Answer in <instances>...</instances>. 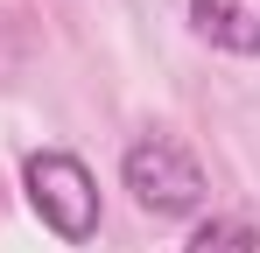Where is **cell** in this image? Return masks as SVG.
<instances>
[{
    "mask_svg": "<svg viewBox=\"0 0 260 253\" xmlns=\"http://www.w3.org/2000/svg\"><path fill=\"white\" fill-rule=\"evenodd\" d=\"M21 190H28V211L43 218L63 246H85L91 232H99V183H91V169L78 155L36 148L21 162Z\"/></svg>",
    "mask_w": 260,
    "mask_h": 253,
    "instance_id": "1",
    "label": "cell"
},
{
    "mask_svg": "<svg viewBox=\"0 0 260 253\" xmlns=\"http://www.w3.org/2000/svg\"><path fill=\"white\" fill-rule=\"evenodd\" d=\"M183 253H260V232L246 218H197V232L183 239Z\"/></svg>",
    "mask_w": 260,
    "mask_h": 253,
    "instance_id": "4",
    "label": "cell"
},
{
    "mask_svg": "<svg viewBox=\"0 0 260 253\" xmlns=\"http://www.w3.org/2000/svg\"><path fill=\"white\" fill-rule=\"evenodd\" d=\"M190 21L225 56H260V0H190Z\"/></svg>",
    "mask_w": 260,
    "mask_h": 253,
    "instance_id": "3",
    "label": "cell"
},
{
    "mask_svg": "<svg viewBox=\"0 0 260 253\" xmlns=\"http://www.w3.org/2000/svg\"><path fill=\"white\" fill-rule=\"evenodd\" d=\"M120 176H127L134 204L155 211V218H190V211H204V169H197V155H190L183 141H169V134L134 141L127 162H120Z\"/></svg>",
    "mask_w": 260,
    "mask_h": 253,
    "instance_id": "2",
    "label": "cell"
}]
</instances>
